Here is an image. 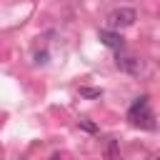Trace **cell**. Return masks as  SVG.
<instances>
[{
  "label": "cell",
  "instance_id": "cell-1",
  "mask_svg": "<svg viewBox=\"0 0 160 160\" xmlns=\"http://www.w3.org/2000/svg\"><path fill=\"white\" fill-rule=\"evenodd\" d=\"M128 120H130L132 125L142 128V130H155V112H152V108H150V98H148V95H140V98L130 105Z\"/></svg>",
  "mask_w": 160,
  "mask_h": 160
},
{
  "label": "cell",
  "instance_id": "cell-2",
  "mask_svg": "<svg viewBox=\"0 0 160 160\" xmlns=\"http://www.w3.org/2000/svg\"><path fill=\"white\" fill-rule=\"evenodd\" d=\"M138 20V12L132 8H118L108 15V25L110 30H120V28H130L132 22Z\"/></svg>",
  "mask_w": 160,
  "mask_h": 160
},
{
  "label": "cell",
  "instance_id": "cell-3",
  "mask_svg": "<svg viewBox=\"0 0 160 160\" xmlns=\"http://www.w3.org/2000/svg\"><path fill=\"white\" fill-rule=\"evenodd\" d=\"M98 38H100L102 45H108V48H112V50H118V52L125 48V40H122V35H120L118 30H100Z\"/></svg>",
  "mask_w": 160,
  "mask_h": 160
},
{
  "label": "cell",
  "instance_id": "cell-4",
  "mask_svg": "<svg viewBox=\"0 0 160 160\" xmlns=\"http://www.w3.org/2000/svg\"><path fill=\"white\" fill-rule=\"evenodd\" d=\"M115 65L120 68V70H125V72H140V60L135 58V55H130V52H118V58H115Z\"/></svg>",
  "mask_w": 160,
  "mask_h": 160
},
{
  "label": "cell",
  "instance_id": "cell-5",
  "mask_svg": "<svg viewBox=\"0 0 160 160\" xmlns=\"http://www.w3.org/2000/svg\"><path fill=\"white\" fill-rule=\"evenodd\" d=\"M105 155H108V160H120V152H118V142H115V140H108Z\"/></svg>",
  "mask_w": 160,
  "mask_h": 160
},
{
  "label": "cell",
  "instance_id": "cell-6",
  "mask_svg": "<svg viewBox=\"0 0 160 160\" xmlns=\"http://www.w3.org/2000/svg\"><path fill=\"white\" fill-rule=\"evenodd\" d=\"M80 92H82L85 98H98V95H100V90H98V88H82Z\"/></svg>",
  "mask_w": 160,
  "mask_h": 160
},
{
  "label": "cell",
  "instance_id": "cell-7",
  "mask_svg": "<svg viewBox=\"0 0 160 160\" xmlns=\"http://www.w3.org/2000/svg\"><path fill=\"white\" fill-rule=\"evenodd\" d=\"M80 128H85L88 132H95V130H98V128H95L92 122H88V120H80Z\"/></svg>",
  "mask_w": 160,
  "mask_h": 160
},
{
  "label": "cell",
  "instance_id": "cell-8",
  "mask_svg": "<svg viewBox=\"0 0 160 160\" xmlns=\"http://www.w3.org/2000/svg\"><path fill=\"white\" fill-rule=\"evenodd\" d=\"M35 60H38V62H48V52H38Z\"/></svg>",
  "mask_w": 160,
  "mask_h": 160
},
{
  "label": "cell",
  "instance_id": "cell-9",
  "mask_svg": "<svg viewBox=\"0 0 160 160\" xmlns=\"http://www.w3.org/2000/svg\"><path fill=\"white\" fill-rule=\"evenodd\" d=\"M50 160H60V158H50Z\"/></svg>",
  "mask_w": 160,
  "mask_h": 160
},
{
  "label": "cell",
  "instance_id": "cell-10",
  "mask_svg": "<svg viewBox=\"0 0 160 160\" xmlns=\"http://www.w3.org/2000/svg\"><path fill=\"white\" fill-rule=\"evenodd\" d=\"M152 160H158V158H152Z\"/></svg>",
  "mask_w": 160,
  "mask_h": 160
}]
</instances>
